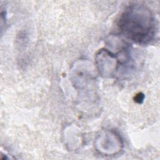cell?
<instances>
[{
	"instance_id": "6da1fadb",
	"label": "cell",
	"mask_w": 160,
	"mask_h": 160,
	"mask_svg": "<svg viewBox=\"0 0 160 160\" xmlns=\"http://www.w3.org/2000/svg\"><path fill=\"white\" fill-rule=\"evenodd\" d=\"M118 26L126 38L139 44L149 42L154 36L153 16L148 9L139 4L131 5L124 10Z\"/></svg>"
}]
</instances>
